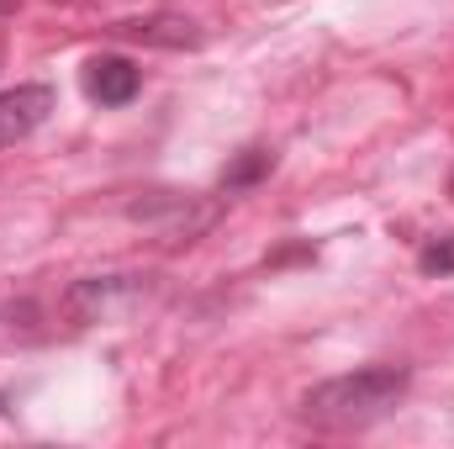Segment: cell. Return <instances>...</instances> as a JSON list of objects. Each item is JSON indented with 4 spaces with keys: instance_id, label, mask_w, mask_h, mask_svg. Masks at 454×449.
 Segmentation results:
<instances>
[{
    "instance_id": "52a82bcc",
    "label": "cell",
    "mask_w": 454,
    "mask_h": 449,
    "mask_svg": "<svg viewBox=\"0 0 454 449\" xmlns=\"http://www.w3.org/2000/svg\"><path fill=\"white\" fill-rule=\"evenodd\" d=\"M418 270H423V275H454V232L450 238H428V243H423Z\"/></svg>"
},
{
    "instance_id": "277c9868",
    "label": "cell",
    "mask_w": 454,
    "mask_h": 449,
    "mask_svg": "<svg viewBox=\"0 0 454 449\" xmlns=\"http://www.w3.org/2000/svg\"><path fill=\"white\" fill-rule=\"evenodd\" d=\"M85 96L90 101H101V106H127L132 96H137V69L127 64V59H90L85 64Z\"/></svg>"
},
{
    "instance_id": "7a4b0ae2",
    "label": "cell",
    "mask_w": 454,
    "mask_h": 449,
    "mask_svg": "<svg viewBox=\"0 0 454 449\" xmlns=\"http://www.w3.org/2000/svg\"><path fill=\"white\" fill-rule=\"evenodd\" d=\"M132 296H137V275H90L69 291V312L80 323H101L116 307H127Z\"/></svg>"
},
{
    "instance_id": "6da1fadb",
    "label": "cell",
    "mask_w": 454,
    "mask_h": 449,
    "mask_svg": "<svg viewBox=\"0 0 454 449\" xmlns=\"http://www.w3.org/2000/svg\"><path fill=\"white\" fill-rule=\"evenodd\" d=\"M407 381L412 375L402 365H364V370H348V375L312 386L301 397V413L317 429H370L407 397Z\"/></svg>"
},
{
    "instance_id": "5b68a950",
    "label": "cell",
    "mask_w": 454,
    "mask_h": 449,
    "mask_svg": "<svg viewBox=\"0 0 454 449\" xmlns=\"http://www.w3.org/2000/svg\"><path fill=\"white\" fill-rule=\"evenodd\" d=\"M116 32H127V37H137V43H159V48H196L201 43V32L185 21V16H137V21H121Z\"/></svg>"
},
{
    "instance_id": "8992f818",
    "label": "cell",
    "mask_w": 454,
    "mask_h": 449,
    "mask_svg": "<svg viewBox=\"0 0 454 449\" xmlns=\"http://www.w3.org/2000/svg\"><path fill=\"white\" fill-rule=\"evenodd\" d=\"M270 169H275V154H270V148H243V154L223 169V191L227 196H232V191H248V185H259Z\"/></svg>"
},
{
    "instance_id": "3957f363",
    "label": "cell",
    "mask_w": 454,
    "mask_h": 449,
    "mask_svg": "<svg viewBox=\"0 0 454 449\" xmlns=\"http://www.w3.org/2000/svg\"><path fill=\"white\" fill-rule=\"evenodd\" d=\"M48 112H53V91L48 85H21V91L0 96V148L32 138L48 122Z\"/></svg>"
}]
</instances>
